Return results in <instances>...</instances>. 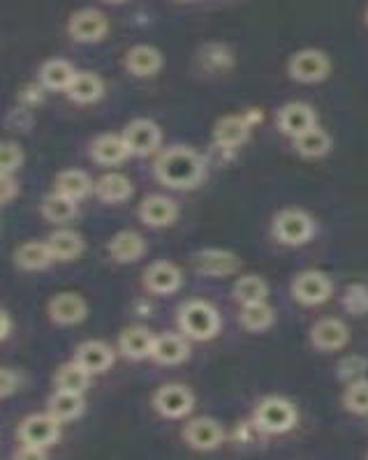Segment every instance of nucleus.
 Here are the masks:
<instances>
[{
	"instance_id": "19",
	"label": "nucleus",
	"mask_w": 368,
	"mask_h": 460,
	"mask_svg": "<svg viewBox=\"0 0 368 460\" xmlns=\"http://www.w3.org/2000/svg\"><path fill=\"white\" fill-rule=\"evenodd\" d=\"M130 155V146H128L123 135H100L91 144V157L104 167L125 163Z\"/></svg>"
},
{
	"instance_id": "24",
	"label": "nucleus",
	"mask_w": 368,
	"mask_h": 460,
	"mask_svg": "<svg viewBox=\"0 0 368 460\" xmlns=\"http://www.w3.org/2000/svg\"><path fill=\"white\" fill-rule=\"evenodd\" d=\"M95 197L104 204H123L132 197V181L121 172H109L95 181Z\"/></svg>"
},
{
	"instance_id": "12",
	"label": "nucleus",
	"mask_w": 368,
	"mask_h": 460,
	"mask_svg": "<svg viewBox=\"0 0 368 460\" xmlns=\"http://www.w3.org/2000/svg\"><path fill=\"white\" fill-rule=\"evenodd\" d=\"M315 125H318V114L306 102H287L278 111V128H281L283 135L292 137V139L301 137L303 132L313 130Z\"/></svg>"
},
{
	"instance_id": "31",
	"label": "nucleus",
	"mask_w": 368,
	"mask_h": 460,
	"mask_svg": "<svg viewBox=\"0 0 368 460\" xmlns=\"http://www.w3.org/2000/svg\"><path fill=\"white\" fill-rule=\"evenodd\" d=\"M40 211H42V217L51 225H66V222L75 220L76 216V201L70 199V197L60 195V192H51L42 199V206H40Z\"/></svg>"
},
{
	"instance_id": "20",
	"label": "nucleus",
	"mask_w": 368,
	"mask_h": 460,
	"mask_svg": "<svg viewBox=\"0 0 368 460\" xmlns=\"http://www.w3.org/2000/svg\"><path fill=\"white\" fill-rule=\"evenodd\" d=\"M75 361L82 363L91 375H103L114 366V349L103 341H86L76 347Z\"/></svg>"
},
{
	"instance_id": "42",
	"label": "nucleus",
	"mask_w": 368,
	"mask_h": 460,
	"mask_svg": "<svg viewBox=\"0 0 368 460\" xmlns=\"http://www.w3.org/2000/svg\"><path fill=\"white\" fill-rule=\"evenodd\" d=\"M17 391H19V375L12 368L0 370V395H3V398H10V395L17 394Z\"/></svg>"
},
{
	"instance_id": "1",
	"label": "nucleus",
	"mask_w": 368,
	"mask_h": 460,
	"mask_svg": "<svg viewBox=\"0 0 368 460\" xmlns=\"http://www.w3.org/2000/svg\"><path fill=\"white\" fill-rule=\"evenodd\" d=\"M156 176L172 190H190L204 179V160L195 148L172 146L156 160Z\"/></svg>"
},
{
	"instance_id": "25",
	"label": "nucleus",
	"mask_w": 368,
	"mask_h": 460,
	"mask_svg": "<svg viewBox=\"0 0 368 460\" xmlns=\"http://www.w3.org/2000/svg\"><path fill=\"white\" fill-rule=\"evenodd\" d=\"M190 357V345L184 336L179 333H165V336H157L153 342L151 358L163 366H176V363H184Z\"/></svg>"
},
{
	"instance_id": "16",
	"label": "nucleus",
	"mask_w": 368,
	"mask_h": 460,
	"mask_svg": "<svg viewBox=\"0 0 368 460\" xmlns=\"http://www.w3.org/2000/svg\"><path fill=\"white\" fill-rule=\"evenodd\" d=\"M195 271L202 273V276H211V278H222V276H232L241 269V260H238L234 252L229 250H218L209 248L202 250L195 255Z\"/></svg>"
},
{
	"instance_id": "10",
	"label": "nucleus",
	"mask_w": 368,
	"mask_h": 460,
	"mask_svg": "<svg viewBox=\"0 0 368 460\" xmlns=\"http://www.w3.org/2000/svg\"><path fill=\"white\" fill-rule=\"evenodd\" d=\"M125 141L130 146L132 155H151L157 151L160 141H163V130L157 128V123L148 119H135L125 125L123 130Z\"/></svg>"
},
{
	"instance_id": "33",
	"label": "nucleus",
	"mask_w": 368,
	"mask_h": 460,
	"mask_svg": "<svg viewBox=\"0 0 368 460\" xmlns=\"http://www.w3.org/2000/svg\"><path fill=\"white\" fill-rule=\"evenodd\" d=\"M47 411L54 414L60 423L72 421V419L82 417L84 411V394H72V391H56L49 398Z\"/></svg>"
},
{
	"instance_id": "17",
	"label": "nucleus",
	"mask_w": 368,
	"mask_h": 460,
	"mask_svg": "<svg viewBox=\"0 0 368 460\" xmlns=\"http://www.w3.org/2000/svg\"><path fill=\"white\" fill-rule=\"evenodd\" d=\"M176 217H179V204L165 195H151L139 204V220L147 227H169L176 222Z\"/></svg>"
},
{
	"instance_id": "37",
	"label": "nucleus",
	"mask_w": 368,
	"mask_h": 460,
	"mask_svg": "<svg viewBox=\"0 0 368 460\" xmlns=\"http://www.w3.org/2000/svg\"><path fill=\"white\" fill-rule=\"evenodd\" d=\"M343 407L352 414H359V417H366L368 414V379H355L350 382L343 394Z\"/></svg>"
},
{
	"instance_id": "41",
	"label": "nucleus",
	"mask_w": 368,
	"mask_h": 460,
	"mask_svg": "<svg viewBox=\"0 0 368 460\" xmlns=\"http://www.w3.org/2000/svg\"><path fill=\"white\" fill-rule=\"evenodd\" d=\"M202 60L209 67H228L232 66V54L222 44H206L204 49H202Z\"/></svg>"
},
{
	"instance_id": "47",
	"label": "nucleus",
	"mask_w": 368,
	"mask_h": 460,
	"mask_svg": "<svg viewBox=\"0 0 368 460\" xmlns=\"http://www.w3.org/2000/svg\"><path fill=\"white\" fill-rule=\"evenodd\" d=\"M366 22H368V12H366Z\"/></svg>"
},
{
	"instance_id": "36",
	"label": "nucleus",
	"mask_w": 368,
	"mask_h": 460,
	"mask_svg": "<svg viewBox=\"0 0 368 460\" xmlns=\"http://www.w3.org/2000/svg\"><path fill=\"white\" fill-rule=\"evenodd\" d=\"M266 296H269V285H266L265 278L248 273V276H241L234 282V298L241 305L266 301Z\"/></svg>"
},
{
	"instance_id": "11",
	"label": "nucleus",
	"mask_w": 368,
	"mask_h": 460,
	"mask_svg": "<svg viewBox=\"0 0 368 460\" xmlns=\"http://www.w3.org/2000/svg\"><path fill=\"white\" fill-rule=\"evenodd\" d=\"M49 317L58 326L82 324L88 317L86 298L75 292H60L49 301Z\"/></svg>"
},
{
	"instance_id": "29",
	"label": "nucleus",
	"mask_w": 368,
	"mask_h": 460,
	"mask_svg": "<svg viewBox=\"0 0 368 460\" xmlns=\"http://www.w3.org/2000/svg\"><path fill=\"white\" fill-rule=\"evenodd\" d=\"M75 66L66 58H49L40 67V84L49 91H67L76 76Z\"/></svg>"
},
{
	"instance_id": "5",
	"label": "nucleus",
	"mask_w": 368,
	"mask_h": 460,
	"mask_svg": "<svg viewBox=\"0 0 368 460\" xmlns=\"http://www.w3.org/2000/svg\"><path fill=\"white\" fill-rule=\"evenodd\" d=\"M287 72L299 84H319L331 75V60L325 51L301 49L292 54L287 63Z\"/></svg>"
},
{
	"instance_id": "9",
	"label": "nucleus",
	"mask_w": 368,
	"mask_h": 460,
	"mask_svg": "<svg viewBox=\"0 0 368 460\" xmlns=\"http://www.w3.org/2000/svg\"><path fill=\"white\" fill-rule=\"evenodd\" d=\"M334 285L322 271H303L294 278L292 296L301 305H322L329 301Z\"/></svg>"
},
{
	"instance_id": "38",
	"label": "nucleus",
	"mask_w": 368,
	"mask_h": 460,
	"mask_svg": "<svg viewBox=\"0 0 368 460\" xmlns=\"http://www.w3.org/2000/svg\"><path fill=\"white\" fill-rule=\"evenodd\" d=\"M341 304L350 314H357V317L366 314L368 313V285H362V282L350 285V288L346 289V294H343Z\"/></svg>"
},
{
	"instance_id": "18",
	"label": "nucleus",
	"mask_w": 368,
	"mask_h": 460,
	"mask_svg": "<svg viewBox=\"0 0 368 460\" xmlns=\"http://www.w3.org/2000/svg\"><path fill=\"white\" fill-rule=\"evenodd\" d=\"M125 70L135 76H156L163 70L165 56L163 51L151 47V44H135L132 49H128L123 60Z\"/></svg>"
},
{
	"instance_id": "28",
	"label": "nucleus",
	"mask_w": 368,
	"mask_h": 460,
	"mask_svg": "<svg viewBox=\"0 0 368 460\" xmlns=\"http://www.w3.org/2000/svg\"><path fill=\"white\" fill-rule=\"evenodd\" d=\"M67 98L76 104H93L98 102L104 95V82L103 76L95 75V72L82 70L76 72V76L72 79L70 88H67Z\"/></svg>"
},
{
	"instance_id": "8",
	"label": "nucleus",
	"mask_w": 368,
	"mask_h": 460,
	"mask_svg": "<svg viewBox=\"0 0 368 460\" xmlns=\"http://www.w3.org/2000/svg\"><path fill=\"white\" fill-rule=\"evenodd\" d=\"M153 407L165 419H184L195 407V394L184 385H165L153 395Z\"/></svg>"
},
{
	"instance_id": "3",
	"label": "nucleus",
	"mask_w": 368,
	"mask_h": 460,
	"mask_svg": "<svg viewBox=\"0 0 368 460\" xmlns=\"http://www.w3.org/2000/svg\"><path fill=\"white\" fill-rule=\"evenodd\" d=\"M297 407L281 395H269L255 407V428L266 435L290 433L297 426Z\"/></svg>"
},
{
	"instance_id": "43",
	"label": "nucleus",
	"mask_w": 368,
	"mask_h": 460,
	"mask_svg": "<svg viewBox=\"0 0 368 460\" xmlns=\"http://www.w3.org/2000/svg\"><path fill=\"white\" fill-rule=\"evenodd\" d=\"M19 195V183L14 176H0V199H3V204H10L14 197Z\"/></svg>"
},
{
	"instance_id": "45",
	"label": "nucleus",
	"mask_w": 368,
	"mask_h": 460,
	"mask_svg": "<svg viewBox=\"0 0 368 460\" xmlns=\"http://www.w3.org/2000/svg\"><path fill=\"white\" fill-rule=\"evenodd\" d=\"M0 320H3L0 338H3V341H7V338H10V333H12V317H10V313H7V310H3V313H0Z\"/></svg>"
},
{
	"instance_id": "6",
	"label": "nucleus",
	"mask_w": 368,
	"mask_h": 460,
	"mask_svg": "<svg viewBox=\"0 0 368 460\" xmlns=\"http://www.w3.org/2000/svg\"><path fill=\"white\" fill-rule=\"evenodd\" d=\"M17 438L19 442L28 444V447L49 449V447H54L60 438V421L54 414H49V411L31 414V417L23 419L22 426H19Z\"/></svg>"
},
{
	"instance_id": "30",
	"label": "nucleus",
	"mask_w": 368,
	"mask_h": 460,
	"mask_svg": "<svg viewBox=\"0 0 368 460\" xmlns=\"http://www.w3.org/2000/svg\"><path fill=\"white\" fill-rule=\"evenodd\" d=\"M56 261H75L84 252L82 234L72 232V229H58L47 239Z\"/></svg>"
},
{
	"instance_id": "40",
	"label": "nucleus",
	"mask_w": 368,
	"mask_h": 460,
	"mask_svg": "<svg viewBox=\"0 0 368 460\" xmlns=\"http://www.w3.org/2000/svg\"><path fill=\"white\" fill-rule=\"evenodd\" d=\"M368 370V361L364 357H357V354H352V357H346L341 363H338V377L343 382H355V379H362L364 373Z\"/></svg>"
},
{
	"instance_id": "7",
	"label": "nucleus",
	"mask_w": 368,
	"mask_h": 460,
	"mask_svg": "<svg viewBox=\"0 0 368 460\" xmlns=\"http://www.w3.org/2000/svg\"><path fill=\"white\" fill-rule=\"evenodd\" d=\"M67 33L75 42L95 44L103 42L104 35L109 33V19L95 7H84L76 10L67 22Z\"/></svg>"
},
{
	"instance_id": "2",
	"label": "nucleus",
	"mask_w": 368,
	"mask_h": 460,
	"mask_svg": "<svg viewBox=\"0 0 368 460\" xmlns=\"http://www.w3.org/2000/svg\"><path fill=\"white\" fill-rule=\"evenodd\" d=\"M220 314L206 301H188L184 308L179 310V326L184 331V336L190 341H211L220 331Z\"/></svg>"
},
{
	"instance_id": "35",
	"label": "nucleus",
	"mask_w": 368,
	"mask_h": 460,
	"mask_svg": "<svg viewBox=\"0 0 368 460\" xmlns=\"http://www.w3.org/2000/svg\"><path fill=\"white\" fill-rule=\"evenodd\" d=\"M294 148L303 157H322L331 151V137L329 132L315 125L313 130L303 132L301 137L294 139Z\"/></svg>"
},
{
	"instance_id": "21",
	"label": "nucleus",
	"mask_w": 368,
	"mask_h": 460,
	"mask_svg": "<svg viewBox=\"0 0 368 460\" xmlns=\"http://www.w3.org/2000/svg\"><path fill=\"white\" fill-rule=\"evenodd\" d=\"M107 250L112 260L119 261V264H132V261L147 255V241H144L141 234L132 232V229H123V232L112 236Z\"/></svg>"
},
{
	"instance_id": "46",
	"label": "nucleus",
	"mask_w": 368,
	"mask_h": 460,
	"mask_svg": "<svg viewBox=\"0 0 368 460\" xmlns=\"http://www.w3.org/2000/svg\"><path fill=\"white\" fill-rule=\"evenodd\" d=\"M104 3H112V5H121V3H125V0H104Z\"/></svg>"
},
{
	"instance_id": "22",
	"label": "nucleus",
	"mask_w": 368,
	"mask_h": 460,
	"mask_svg": "<svg viewBox=\"0 0 368 460\" xmlns=\"http://www.w3.org/2000/svg\"><path fill=\"white\" fill-rule=\"evenodd\" d=\"M250 128L253 125L248 123L244 114L238 116H222L220 120L213 128V144L220 148H237L241 146L250 135Z\"/></svg>"
},
{
	"instance_id": "15",
	"label": "nucleus",
	"mask_w": 368,
	"mask_h": 460,
	"mask_svg": "<svg viewBox=\"0 0 368 460\" xmlns=\"http://www.w3.org/2000/svg\"><path fill=\"white\" fill-rule=\"evenodd\" d=\"M184 285V273L174 261H153L144 271V288L153 294H174Z\"/></svg>"
},
{
	"instance_id": "14",
	"label": "nucleus",
	"mask_w": 368,
	"mask_h": 460,
	"mask_svg": "<svg viewBox=\"0 0 368 460\" xmlns=\"http://www.w3.org/2000/svg\"><path fill=\"white\" fill-rule=\"evenodd\" d=\"M184 439L197 451H213L218 449L225 439V430L220 423L211 417L193 419L188 426L184 428Z\"/></svg>"
},
{
	"instance_id": "13",
	"label": "nucleus",
	"mask_w": 368,
	"mask_h": 460,
	"mask_svg": "<svg viewBox=\"0 0 368 460\" xmlns=\"http://www.w3.org/2000/svg\"><path fill=\"white\" fill-rule=\"evenodd\" d=\"M310 342L319 352H338L350 342V329L343 320L325 317V320L315 322L310 329Z\"/></svg>"
},
{
	"instance_id": "26",
	"label": "nucleus",
	"mask_w": 368,
	"mask_h": 460,
	"mask_svg": "<svg viewBox=\"0 0 368 460\" xmlns=\"http://www.w3.org/2000/svg\"><path fill=\"white\" fill-rule=\"evenodd\" d=\"M51 261L56 260L47 241H26L14 250V264L23 271H42Z\"/></svg>"
},
{
	"instance_id": "39",
	"label": "nucleus",
	"mask_w": 368,
	"mask_h": 460,
	"mask_svg": "<svg viewBox=\"0 0 368 460\" xmlns=\"http://www.w3.org/2000/svg\"><path fill=\"white\" fill-rule=\"evenodd\" d=\"M23 164V151L17 141H3L0 148V176H14Z\"/></svg>"
},
{
	"instance_id": "44",
	"label": "nucleus",
	"mask_w": 368,
	"mask_h": 460,
	"mask_svg": "<svg viewBox=\"0 0 368 460\" xmlns=\"http://www.w3.org/2000/svg\"><path fill=\"white\" fill-rule=\"evenodd\" d=\"M14 458H47V449H38V447H28V444H22V449L14 451Z\"/></svg>"
},
{
	"instance_id": "34",
	"label": "nucleus",
	"mask_w": 368,
	"mask_h": 460,
	"mask_svg": "<svg viewBox=\"0 0 368 460\" xmlns=\"http://www.w3.org/2000/svg\"><path fill=\"white\" fill-rule=\"evenodd\" d=\"M238 320H241V326L248 331H266L274 326L276 322V310L271 308L266 301H257V304H246L241 308V314H238Z\"/></svg>"
},
{
	"instance_id": "23",
	"label": "nucleus",
	"mask_w": 368,
	"mask_h": 460,
	"mask_svg": "<svg viewBox=\"0 0 368 460\" xmlns=\"http://www.w3.org/2000/svg\"><path fill=\"white\" fill-rule=\"evenodd\" d=\"M153 342H156V336H153L147 326H130V329H125L121 333L119 349L125 358L141 361V358L151 357Z\"/></svg>"
},
{
	"instance_id": "4",
	"label": "nucleus",
	"mask_w": 368,
	"mask_h": 460,
	"mask_svg": "<svg viewBox=\"0 0 368 460\" xmlns=\"http://www.w3.org/2000/svg\"><path fill=\"white\" fill-rule=\"evenodd\" d=\"M315 234L313 217L306 211L299 208H285L274 217V236L281 241L283 245L297 248V245H306Z\"/></svg>"
},
{
	"instance_id": "27",
	"label": "nucleus",
	"mask_w": 368,
	"mask_h": 460,
	"mask_svg": "<svg viewBox=\"0 0 368 460\" xmlns=\"http://www.w3.org/2000/svg\"><path fill=\"white\" fill-rule=\"evenodd\" d=\"M56 192L60 195L70 197L75 201L86 199L91 192H95V181L88 176L84 169H66V172H60L54 181Z\"/></svg>"
},
{
	"instance_id": "32",
	"label": "nucleus",
	"mask_w": 368,
	"mask_h": 460,
	"mask_svg": "<svg viewBox=\"0 0 368 460\" xmlns=\"http://www.w3.org/2000/svg\"><path fill=\"white\" fill-rule=\"evenodd\" d=\"M91 377L93 375L84 368L82 363L67 361L56 373V389L72 391V394H86V389L91 386Z\"/></svg>"
}]
</instances>
